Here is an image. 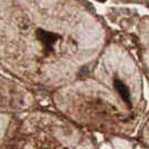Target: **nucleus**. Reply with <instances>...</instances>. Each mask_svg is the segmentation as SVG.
Listing matches in <instances>:
<instances>
[{
	"label": "nucleus",
	"mask_w": 149,
	"mask_h": 149,
	"mask_svg": "<svg viewBox=\"0 0 149 149\" xmlns=\"http://www.w3.org/2000/svg\"><path fill=\"white\" fill-rule=\"evenodd\" d=\"M36 38H37L38 42L42 44L45 52L52 53L54 51L56 44L62 39V36L57 33L39 28V29L36 30Z\"/></svg>",
	"instance_id": "f257e3e1"
},
{
	"label": "nucleus",
	"mask_w": 149,
	"mask_h": 149,
	"mask_svg": "<svg viewBox=\"0 0 149 149\" xmlns=\"http://www.w3.org/2000/svg\"><path fill=\"white\" fill-rule=\"evenodd\" d=\"M113 88L118 92V94L120 95V97L122 99V101H123L129 108H131V104H132V101H131V93H130V90H129V88L127 86V84L125 82H122L120 79L116 77V79H113Z\"/></svg>",
	"instance_id": "f03ea898"
},
{
	"label": "nucleus",
	"mask_w": 149,
	"mask_h": 149,
	"mask_svg": "<svg viewBox=\"0 0 149 149\" xmlns=\"http://www.w3.org/2000/svg\"><path fill=\"white\" fill-rule=\"evenodd\" d=\"M97 1H99V2H104L105 0H97Z\"/></svg>",
	"instance_id": "7ed1b4c3"
}]
</instances>
